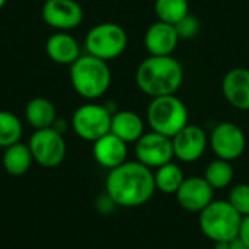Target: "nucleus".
Here are the masks:
<instances>
[{
	"label": "nucleus",
	"mask_w": 249,
	"mask_h": 249,
	"mask_svg": "<svg viewBox=\"0 0 249 249\" xmlns=\"http://www.w3.org/2000/svg\"><path fill=\"white\" fill-rule=\"evenodd\" d=\"M105 193L118 207H140L156 193L153 169L139 160H127L109 171L105 179Z\"/></svg>",
	"instance_id": "f257e3e1"
},
{
	"label": "nucleus",
	"mask_w": 249,
	"mask_h": 249,
	"mask_svg": "<svg viewBox=\"0 0 249 249\" xmlns=\"http://www.w3.org/2000/svg\"><path fill=\"white\" fill-rule=\"evenodd\" d=\"M184 82V67L172 55H149L136 70L137 88L150 98L175 95Z\"/></svg>",
	"instance_id": "f03ea898"
},
{
	"label": "nucleus",
	"mask_w": 249,
	"mask_h": 249,
	"mask_svg": "<svg viewBox=\"0 0 249 249\" xmlns=\"http://www.w3.org/2000/svg\"><path fill=\"white\" fill-rule=\"evenodd\" d=\"M70 82L77 95L85 99H98L111 86V70L108 61L90 54L80 55L69 70Z\"/></svg>",
	"instance_id": "7ed1b4c3"
},
{
	"label": "nucleus",
	"mask_w": 249,
	"mask_h": 249,
	"mask_svg": "<svg viewBox=\"0 0 249 249\" xmlns=\"http://www.w3.org/2000/svg\"><path fill=\"white\" fill-rule=\"evenodd\" d=\"M198 214L200 231L212 242H231L232 239L238 238L242 216L228 200H213Z\"/></svg>",
	"instance_id": "20e7f679"
},
{
	"label": "nucleus",
	"mask_w": 249,
	"mask_h": 249,
	"mask_svg": "<svg viewBox=\"0 0 249 249\" xmlns=\"http://www.w3.org/2000/svg\"><path fill=\"white\" fill-rule=\"evenodd\" d=\"M146 120L152 131L160 133L168 137H174L188 123V108L182 99L175 95H165L152 98Z\"/></svg>",
	"instance_id": "39448f33"
},
{
	"label": "nucleus",
	"mask_w": 249,
	"mask_h": 249,
	"mask_svg": "<svg viewBox=\"0 0 249 249\" xmlns=\"http://www.w3.org/2000/svg\"><path fill=\"white\" fill-rule=\"evenodd\" d=\"M128 36L125 29L115 22H102L89 29L85 38L88 54L104 61L118 58L127 48Z\"/></svg>",
	"instance_id": "423d86ee"
},
{
	"label": "nucleus",
	"mask_w": 249,
	"mask_h": 249,
	"mask_svg": "<svg viewBox=\"0 0 249 249\" xmlns=\"http://www.w3.org/2000/svg\"><path fill=\"white\" fill-rule=\"evenodd\" d=\"M111 118L112 114L105 105L85 104L74 111L71 127L80 139L95 142L111 131Z\"/></svg>",
	"instance_id": "0eeeda50"
},
{
	"label": "nucleus",
	"mask_w": 249,
	"mask_h": 249,
	"mask_svg": "<svg viewBox=\"0 0 249 249\" xmlns=\"http://www.w3.org/2000/svg\"><path fill=\"white\" fill-rule=\"evenodd\" d=\"M31 153L34 156V162L44 168H55L58 166L67 153V146L63 134L57 131L54 127L35 130L28 143Z\"/></svg>",
	"instance_id": "6e6552de"
},
{
	"label": "nucleus",
	"mask_w": 249,
	"mask_h": 249,
	"mask_svg": "<svg viewBox=\"0 0 249 249\" xmlns=\"http://www.w3.org/2000/svg\"><path fill=\"white\" fill-rule=\"evenodd\" d=\"M209 146L219 159L232 162L244 155L247 149V137L239 125L226 121L213 128L209 137Z\"/></svg>",
	"instance_id": "1a4fd4ad"
},
{
	"label": "nucleus",
	"mask_w": 249,
	"mask_h": 249,
	"mask_svg": "<svg viewBox=\"0 0 249 249\" xmlns=\"http://www.w3.org/2000/svg\"><path fill=\"white\" fill-rule=\"evenodd\" d=\"M134 144L136 159L150 169H158L175 158L172 139L156 131L144 133Z\"/></svg>",
	"instance_id": "9d476101"
},
{
	"label": "nucleus",
	"mask_w": 249,
	"mask_h": 249,
	"mask_svg": "<svg viewBox=\"0 0 249 249\" xmlns=\"http://www.w3.org/2000/svg\"><path fill=\"white\" fill-rule=\"evenodd\" d=\"M174 156L184 163L197 162L209 146L206 131L196 124H187L179 133L172 137Z\"/></svg>",
	"instance_id": "9b49d317"
},
{
	"label": "nucleus",
	"mask_w": 249,
	"mask_h": 249,
	"mask_svg": "<svg viewBox=\"0 0 249 249\" xmlns=\"http://www.w3.org/2000/svg\"><path fill=\"white\" fill-rule=\"evenodd\" d=\"M44 22L58 31H70L83 22V9L76 0H47L42 6Z\"/></svg>",
	"instance_id": "f8f14e48"
},
{
	"label": "nucleus",
	"mask_w": 249,
	"mask_h": 249,
	"mask_svg": "<svg viewBox=\"0 0 249 249\" xmlns=\"http://www.w3.org/2000/svg\"><path fill=\"white\" fill-rule=\"evenodd\" d=\"M175 196L184 210L200 213L214 200V190L204 177H190L184 179Z\"/></svg>",
	"instance_id": "ddd939ff"
},
{
	"label": "nucleus",
	"mask_w": 249,
	"mask_h": 249,
	"mask_svg": "<svg viewBox=\"0 0 249 249\" xmlns=\"http://www.w3.org/2000/svg\"><path fill=\"white\" fill-rule=\"evenodd\" d=\"M225 99L239 111H249V69H231L222 80Z\"/></svg>",
	"instance_id": "4468645a"
},
{
	"label": "nucleus",
	"mask_w": 249,
	"mask_h": 249,
	"mask_svg": "<svg viewBox=\"0 0 249 249\" xmlns=\"http://www.w3.org/2000/svg\"><path fill=\"white\" fill-rule=\"evenodd\" d=\"M179 42L175 25L156 20L144 34V47L150 55H172Z\"/></svg>",
	"instance_id": "2eb2a0df"
},
{
	"label": "nucleus",
	"mask_w": 249,
	"mask_h": 249,
	"mask_svg": "<svg viewBox=\"0 0 249 249\" xmlns=\"http://www.w3.org/2000/svg\"><path fill=\"white\" fill-rule=\"evenodd\" d=\"M95 160L107 169H114L124 162H127V143L112 134L111 131L101 139L93 142V149H92Z\"/></svg>",
	"instance_id": "dca6fc26"
},
{
	"label": "nucleus",
	"mask_w": 249,
	"mask_h": 249,
	"mask_svg": "<svg viewBox=\"0 0 249 249\" xmlns=\"http://www.w3.org/2000/svg\"><path fill=\"white\" fill-rule=\"evenodd\" d=\"M47 55L57 64L71 66L80 57L79 42L64 31L55 32L45 42Z\"/></svg>",
	"instance_id": "f3484780"
},
{
	"label": "nucleus",
	"mask_w": 249,
	"mask_h": 249,
	"mask_svg": "<svg viewBox=\"0 0 249 249\" xmlns=\"http://www.w3.org/2000/svg\"><path fill=\"white\" fill-rule=\"evenodd\" d=\"M111 133L128 143H136L144 134V121L134 111H117L111 118Z\"/></svg>",
	"instance_id": "a211bd4d"
},
{
	"label": "nucleus",
	"mask_w": 249,
	"mask_h": 249,
	"mask_svg": "<svg viewBox=\"0 0 249 249\" xmlns=\"http://www.w3.org/2000/svg\"><path fill=\"white\" fill-rule=\"evenodd\" d=\"M25 118L35 130L50 128L57 120V111L54 104L42 96L31 99L25 107Z\"/></svg>",
	"instance_id": "6ab92c4d"
},
{
	"label": "nucleus",
	"mask_w": 249,
	"mask_h": 249,
	"mask_svg": "<svg viewBox=\"0 0 249 249\" xmlns=\"http://www.w3.org/2000/svg\"><path fill=\"white\" fill-rule=\"evenodd\" d=\"M3 168L9 175L20 177L25 175L34 162V156L31 153V149L25 143H15L4 149L3 153Z\"/></svg>",
	"instance_id": "aec40b11"
},
{
	"label": "nucleus",
	"mask_w": 249,
	"mask_h": 249,
	"mask_svg": "<svg viewBox=\"0 0 249 249\" xmlns=\"http://www.w3.org/2000/svg\"><path fill=\"white\" fill-rule=\"evenodd\" d=\"M153 174L156 190L163 194H177V191L185 179L181 166L175 162H168L159 166Z\"/></svg>",
	"instance_id": "412c9836"
},
{
	"label": "nucleus",
	"mask_w": 249,
	"mask_h": 249,
	"mask_svg": "<svg viewBox=\"0 0 249 249\" xmlns=\"http://www.w3.org/2000/svg\"><path fill=\"white\" fill-rule=\"evenodd\" d=\"M233 177L235 171L232 162L219 158L212 160L204 171V178L213 190H223L229 187L233 181Z\"/></svg>",
	"instance_id": "4be33fe9"
},
{
	"label": "nucleus",
	"mask_w": 249,
	"mask_h": 249,
	"mask_svg": "<svg viewBox=\"0 0 249 249\" xmlns=\"http://www.w3.org/2000/svg\"><path fill=\"white\" fill-rule=\"evenodd\" d=\"M155 13L158 20L177 25L190 13L188 0H155Z\"/></svg>",
	"instance_id": "5701e85b"
},
{
	"label": "nucleus",
	"mask_w": 249,
	"mask_h": 249,
	"mask_svg": "<svg viewBox=\"0 0 249 249\" xmlns=\"http://www.w3.org/2000/svg\"><path fill=\"white\" fill-rule=\"evenodd\" d=\"M23 134L20 120L9 111H0V147L6 149L20 142Z\"/></svg>",
	"instance_id": "b1692460"
},
{
	"label": "nucleus",
	"mask_w": 249,
	"mask_h": 249,
	"mask_svg": "<svg viewBox=\"0 0 249 249\" xmlns=\"http://www.w3.org/2000/svg\"><path fill=\"white\" fill-rule=\"evenodd\" d=\"M228 201L242 217L249 216V184L235 185L229 193Z\"/></svg>",
	"instance_id": "393cba45"
},
{
	"label": "nucleus",
	"mask_w": 249,
	"mask_h": 249,
	"mask_svg": "<svg viewBox=\"0 0 249 249\" xmlns=\"http://www.w3.org/2000/svg\"><path fill=\"white\" fill-rule=\"evenodd\" d=\"M175 29L179 35V39H193L196 38L200 31H201V23L198 20V18H196L194 15L188 13L185 18H182L177 25Z\"/></svg>",
	"instance_id": "a878e982"
},
{
	"label": "nucleus",
	"mask_w": 249,
	"mask_h": 249,
	"mask_svg": "<svg viewBox=\"0 0 249 249\" xmlns=\"http://www.w3.org/2000/svg\"><path fill=\"white\" fill-rule=\"evenodd\" d=\"M96 207H98V210H99L101 213L107 214V213H111L117 206H115V203L109 198V196L105 193L104 196H101V197L98 198V201H96Z\"/></svg>",
	"instance_id": "bb28decb"
},
{
	"label": "nucleus",
	"mask_w": 249,
	"mask_h": 249,
	"mask_svg": "<svg viewBox=\"0 0 249 249\" xmlns=\"http://www.w3.org/2000/svg\"><path fill=\"white\" fill-rule=\"evenodd\" d=\"M238 236L249 247V216L242 217L241 228H239V235Z\"/></svg>",
	"instance_id": "cd10ccee"
},
{
	"label": "nucleus",
	"mask_w": 249,
	"mask_h": 249,
	"mask_svg": "<svg viewBox=\"0 0 249 249\" xmlns=\"http://www.w3.org/2000/svg\"><path fill=\"white\" fill-rule=\"evenodd\" d=\"M229 249H249V247L238 236V238H235V239H232L229 242Z\"/></svg>",
	"instance_id": "c85d7f7f"
},
{
	"label": "nucleus",
	"mask_w": 249,
	"mask_h": 249,
	"mask_svg": "<svg viewBox=\"0 0 249 249\" xmlns=\"http://www.w3.org/2000/svg\"><path fill=\"white\" fill-rule=\"evenodd\" d=\"M214 249H229V242L226 241H219V242H213Z\"/></svg>",
	"instance_id": "c756f323"
},
{
	"label": "nucleus",
	"mask_w": 249,
	"mask_h": 249,
	"mask_svg": "<svg viewBox=\"0 0 249 249\" xmlns=\"http://www.w3.org/2000/svg\"><path fill=\"white\" fill-rule=\"evenodd\" d=\"M6 1H7V0H0V10L3 9V6L6 4Z\"/></svg>",
	"instance_id": "7c9ffc66"
}]
</instances>
